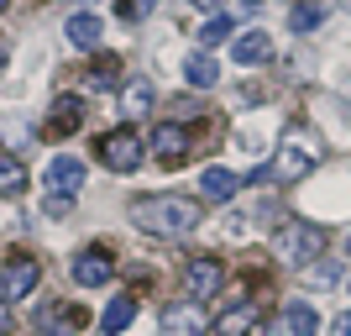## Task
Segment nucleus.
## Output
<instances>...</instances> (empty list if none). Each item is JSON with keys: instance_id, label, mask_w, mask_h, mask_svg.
Returning <instances> with one entry per match:
<instances>
[{"instance_id": "obj_4", "label": "nucleus", "mask_w": 351, "mask_h": 336, "mask_svg": "<svg viewBox=\"0 0 351 336\" xmlns=\"http://www.w3.org/2000/svg\"><path fill=\"white\" fill-rule=\"evenodd\" d=\"M95 153H100V163H105V168H116V174H136V168H142V137H136L132 126L105 132L100 142H95Z\"/></svg>"}, {"instance_id": "obj_31", "label": "nucleus", "mask_w": 351, "mask_h": 336, "mask_svg": "<svg viewBox=\"0 0 351 336\" xmlns=\"http://www.w3.org/2000/svg\"><path fill=\"white\" fill-rule=\"evenodd\" d=\"M247 5H267V0H247Z\"/></svg>"}, {"instance_id": "obj_28", "label": "nucleus", "mask_w": 351, "mask_h": 336, "mask_svg": "<svg viewBox=\"0 0 351 336\" xmlns=\"http://www.w3.org/2000/svg\"><path fill=\"white\" fill-rule=\"evenodd\" d=\"M121 11H126V16H132V21H136V16H147V0H126Z\"/></svg>"}, {"instance_id": "obj_13", "label": "nucleus", "mask_w": 351, "mask_h": 336, "mask_svg": "<svg viewBox=\"0 0 351 336\" xmlns=\"http://www.w3.org/2000/svg\"><path fill=\"white\" fill-rule=\"evenodd\" d=\"M152 153H158L162 168L184 163V158H189V132H184V126H173V121H162L158 132H152Z\"/></svg>"}, {"instance_id": "obj_2", "label": "nucleus", "mask_w": 351, "mask_h": 336, "mask_svg": "<svg viewBox=\"0 0 351 336\" xmlns=\"http://www.w3.org/2000/svg\"><path fill=\"white\" fill-rule=\"evenodd\" d=\"M320 137H309V132H289L278 142V158H273V179H304V174H315L320 168Z\"/></svg>"}, {"instance_id": "obj_25", "label": "nucleus", "mask_w": 351, "mask_h": 336, "mask_svg": "<svg viewBox=\"0 0 351 336\" xmlns=\"http://www.w3.org/2000/svg\"><path fill=\"white\" fill-rule=\"evenodd\" d=\"M43 210H47V216H69V200H63V194H47Z\"/></svg>"}, {"instance_id": "obj_15", "label": "nucleus", "mask_w": 351, "mask_h": 336, "mask_svg": "<svg viewBox=\"0 0 351 336\" xmlns=\"http://www.w3.org/2000/svg\"><path fill=\"white\" fill-rule=\"evenodd\" d=\"M236 190H241V174H231V168H199V194L210 205H226Z\"/></svg>"}, {"instance_id": "obj_26", "label": "nucleus", "mask_w": 351, "mask_h": 336, "mask_svg": "<svg viewBox=\"0 0 351 336\" xmlns=\"http://www.w3.org/2000/svg\"><path fill=\"white\" fill-rule=\"evenodd\" d=\"M0 336H16V321H11V305L0 300Z\"/></svg>"}, {"instance_id": "obj_1", "label": "nucleus", "mask_w": 351, "mask_h": 336, "mask_svg": "<svg viewBox=\"0 0 351 336\" xmlns=\"http://www.w3.org/2000/svg\"><path fill=\"white\" fill-rule=\"evenodd\" d=\"M199 200L189 194H142L132 200V226H142L147 236H189L199 226Z\"/></svg>"}, {"instance_id": "obj_29", "label": "nucleus", "mask_w": 351, "mask_h": 336, "mask_svg": "<svg viewBox=\"0 0 351 336\" xmlns=\"http://www.w3.org/2000/svg\"><path fill=\"white\" fill-rule=\"evenodd\" d=\"M189 5H199V11H215V0H189Z\"/></svg>"}, {"instance_id": "obj_32", "label": "nucleus", "mask_w": 351, "mask_h": 336, "mask_svg": "<svg viewBox=\"0 0 351 336\" xmlns=\"http://www.w3.org/2000/svg\"><path fill=\"white\" fill-rule=\"evenodd\" d=\"M5 5H11V0H0V11H5Z\"/></svg>"}, {"instance_id": "obj_20", "label": "nucleus", "mask_w": 351, "mask_h": 336, "mask_svg": "<svg viewBox=\"0 0 351 336\" xmlns=\"http://www.w3.org/2000/svg\"><path fill=\"white\" fill-rule=\"evenodd\" d=\"M325 11H330L325 0H299V5L289 11V27H293V32H315V27L325 21Z\"/></svg>"}, {"instance_id": "obj_27", "label": "nucleus", "mask_w": 351, "mask_h": 336, "mask_svg": "<svg viewBox=\"0 0 351 336\" xmlns=\"http://www.w3.org/2000/svg\"><path fill=\"white\" fill-rule=\"evenodd\" d=\"M330 336H351V310H346V315H336V321H330Z\"/></svg>"}, {"instance_id": "obj_11", "label": "nucleus", "mask_w": 351, "mask_h": 336, "mask_svg": "<svg viewBox=\"0 0 351 336\" xmlns=\"http://www.w3.org/2000/svg\"><path fill=\"white\" fill-rule=\"evenodd\" d=\"M158 111V89H152V79H126L121 85V121H147Z\"/></svg>"}, {"instance_id": "obj_7", "label": "nucleus", "mask_w": 351, "mask_h": 336, "mask_svg": "<svg viewBox=\"0 0 351 336\" xmlns=\"http://www.w3.org/2000/svg\"><path fill=\"white\" fill-rule=\"evenodd\" d=\"M158 331H162V336H205V305H199V300H178V305H162Z\"/></svg>"}, {"instance_id": "obj_33", "label": "nucleus", "mask_w": 351, "mask_h": 336, "mask_svg": "<svg viewBox=\"0 0 351 336\" xmlns=\"http://www.w3.org/2000/svg\"><path fill=\"white\" fill-rule=\"evenodd\" d=\"M346 5H351V0H346Z\"/></svg>"}, {"instance_id": "obj_21", "label": "nucleus", "mask_w": 351, "mask_h": 336, "mask_svg": "<svg viewBox=\"0 0 351 336\" xmlns=\"http://www.w3.org/2000/svg\"><path fill=\"white\" fill-rule=\"evenodd\" d=\"M283 331H289V336H315V331H320V315H315L309 305H289V310H283Z\"/></svg>"}, {"instance_id": "obj_30", "label": "nucleus", "mask_w": 351, "mask_h": 336, "mask_svg": "<svg viewBox=\"0 0 351 336\" xmlns=\"http://www.w3.org/2000/svg\"><path fill=\"white\" fill-rule=\"evenodd\" d=\"M346 258H351V232H346Z\"/></svg>"}, {"instance_id": "obj_3", "label": "nucleus", "mask_w": 351, "mask_h": 336, "mask_svg": "<svg viewBox=\"0 0 351 336\" xmlns=\"http://www.w3.org/2000/svg\"><path fill=\"white\" fill-rule=\"evenodd\" d=\"M320 252H325V226H315V221H289V226H278V258L289 268H309Z\"/></svg>"}, {"instance_id": "obj_5", "label": "nucleus", "mask_w": 351, "mask_h": 336, "mask_svg": "<svg viewBox=\"0 0 351 336\" xmlns=\"http://www.w3.org/2000/svg\"><path fill=\"white\" fill-rule=\"evenodd\" d=\"M37 278H43V263H37L32 252H11V258L0 263V300H27V294H37Z\"/></svg>"}, {"instance_id": "obj_12", "label": "nucleus", "mask_w": 351, "mask_h": 336, "mask_svg": "<svg viewBox=\"0 0 351 336\" xmlns=\"http://www.w3.org/2000/svg\"><path fill=\"white\" fill-rule=\"evenodd\" d=\"M47 194H63V200H73V194L84 190V163L69 158V153H58V158L47 163Z\"/></svg>"}, {"instance_id": "obj_16", "label": "nucleus", "mask_w": 351, "mask_h": 336, "mask_svg": "<svg viewBox=\"0 0 351 336\" xmlns=\"http://www.w3.org/2000/svg\"><path fill=\"white\" fill-rule=\"evenodd\" d=\"M37 336H53V331H63V326H69V331H79V326H84V305H47V310H37Z\"/></svg>"}, {"instance_id": "obj_24", "label": "nucleus", "mask_w": 351, "mask_h": 336, "mask_svg": "<svg viewBox=\"0 0 351 336\" xmlns=\"http://www.w3.org/2000/svg\"><path fill=\"white\" fill-rule=\"evenodd\" d=\"M220 37H231V21H226V16H210V21H205V32H199V43H205V47H215Z\"/></svg>"}, {"instance_id": "obj_9", "label": "nucleus", "mask_w": 351, "mask_h": 336, "mask_svg": "<svg viewBox=\"0 0 351 336\" xmlns=\"http://www.w3.org/2000/svg\"><path fill=\"white\" fill-rule=\"evenodd\" d=\"M73 278H79V289H100V284L116 278V258H110L105 247H84L79 258H73Z\"/></svg>"}, {"instance_id": "obj_10", "label": "nucleus", "mask_w": 351, "mask_h": 336, "mask_svg": "<svg viewBox=\"0 0 351 336\" xmlns=\"http://www.w3.org/2000/svg\"><path fill=\"white\" fill-rule=\"evenodd\" d=\"M231 58L241 63V69H263V63L278 58V47H273V37H267L263 27H252V32H241L231 43Z\"/></svg>"}, {"instance_id": "obj_23", "label": "nucleus", "mask_w": 351, "mask_h": 336, "mask_svg": "<svg viewBox=\"0 0 351 336\" xmlns=\"http://www.w3.org/2000/svg\"><path fill=\"white\" fill-rule=\"evenodd\" d=\"M89 85H95V89H116L121 85V63L116 58H95V63H89Z\"/></svg>"}, {"instance_id": "obj_22", "label": "nucleus", "mask_w": 351, "mask_h": 336, "mask_svg": "<svg viewBox=\"0 0 351 336\" xmlns=\"http://www.w3.org/2000/svg\"><path fill=\"white\" fill-rule=\"evenodd\" d=\"M21 190H27V168H21V158L0 153V194H21Z\"/></svg>"}, {"instance_id": "obj_17", "label": "nucleus", "mask_w": 351, "mask_h": 336, "mask_svg": "<svg viewBox=\"0 0 351 336\" xmlns=\"http://www.w3.org/2000/svg\"><path fill=\"white\" fill-rule=\"evenodd\" d=\"M132 321H136V300H132V294H116V300L105 305V315H100V331L105 336H121Z\"/></svg>"}, {"instance_id": "obj_18", "label": "nucleus", "mask_w": 351, "mask_h": 336, "mask_svg": "<svg viewBox=\"0 0 351 336\" xmlns=\"http://www.w3.org/2000/svg\"><path fill=\"white\" fill-rule=\"evenodd\" d=\"M63 32H69V43H73V47H84V53H89V47L100 43V16H89V11H73V16H69V27H63Z\"/></svg>"}, {"instance_id": "obj_6", "label": "nucleus", "mask_w": 351, "mask_h": 336, "mask_svg": "<svg viewBox=\"0 0 351 336\" xmlns=\"http://www.w3.org/2000/svg\"><path fill=\"white\" fill-rule=\"evenodd\" d=\"M79 121H84V100H79V95H58L43 116V137L47 142H63V137L79 132Z\"/></svg>"}, {"instance_id": "obj_19", "label": "nucleus", "mask_w": 351, "mask_h": 336, "mask_svg": "<svg viewBox=\"0 0 351 336\" xmlns=\"http://www.w3.org/2000/svg\"><path fill=\"white\" fill-rule=\"evenodd\" d=\"M184 79H189L194 89H210V85H220V63L210 58V53H194V58L184 63Z\"/></svg>"}, {"instance_id": "obj_14", "label": "nucleus", "mask_w": 351, "mask_h": 336, "mask_svg": "<svg viewBox=\"0 0 351 336\" xmlns=\"http://www.w3.org/2000/svg\"><path fill=\"white\" fill-rule=\"evenodd\" d=\"M257 315H263V310H257V300H236L226 315H215V326H210V331H215V336H252V331H257Z\"/></svg>"}, {"instance_id": "obj_8", "label": "nucleus", "mask_w": 351, "mask_h": 336, "mask_svg": "<svg viewBox=\"0 0 351 336\" xmlns=\"http://www.w3.org/2000/svg\"><path fill=\"white\" fill-rule=\"evenodd\" d=\"M220 284H226V263H220V258H194V263L184 268V294H189V300L220 294Z\"/></svg>"}]
</instances>
